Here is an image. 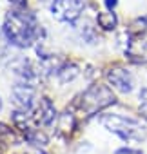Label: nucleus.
<instances>
[{"instance_id": "nucleus-6", "label": "nucleus", "mask_w": 147, "mask_h": 154, "mask_svg": "<svg viewBox=\"0 0 147 154\" xmlns=\"http://www.w3.org/2000/svg\"><path fill=\"white\" fill-rule=\"evenodd\" d=\"M105 80H107V84L114 91L124 93V94H127V93H131L134 89L133 74L127 69H124V67H113V69H109L105 72Z\"/></svg>"}, {"instance_id": "nucleus-19", "label": "nucleus", "mask_w": 147, "mask_h": 154, "mask_svg": "<svg viewBox=\"0 0 147 154\" xmlns=\"http://www.w3.org/2000/svg\"><path fill=\"white\" fill-rule=\"evenodd\" d=\"M0 111H2V100H0Z\"/></svg>"}, {"instance_id": "nucleus-16", "label": "nucleus", "mask_w": 147, "mask_h": 154, "mask_svg": "<svg viewBox=\"0 0 147 154\" xmlns=\"http://www.w3.org/2000/svg\"><path fill=\"white\" fill-rule=\"evenodd\" d=\"M140 112H142L143 120L147 122V103H142V105H140Z\"/></svg>"}, {"instance_id": "nucleus-12", "label": "nucleus", "mask_w": 147, "mask_h": 154, "mask_svg": "<svg viewBox=\"0 0 147 154\" xmlns=\"http://www.w3.org/2000/svg\"><path fill=\"white\" fill-rule=\"evenodd\" d=\"M96 24L104 29V31H113L118 24V18L113 11H104V13H98L96 15Z\"/></svg>"}, {"instance_id": "nucleus-14", "label": "nucleus", "mask_w": 147, "mask_h": 154, "mask_svg": "<svg viewBox=\"0 0 147 154\" xmlns=\"http://www.w3.org/2000/svg\"><path fill=\"white\" fill-rule=\"evenodd\" d=\"M8 2L17 9H26V6H27V0H8Z\"/></svg>"}, {"instance_id": "nucleus-18", "label": "nucleus", "mask_w": 147, "mask_h": 154, "mask_svg": "<svg viewBox=\"0 0 147 154\" xmlns=\"http://www.w3.org/2000/svg\"><path fill=\"white\" fill-rule=\"evenodd\" d=\"M0 154H4V145H2V141H0Z\"/></svg>"}, {"instance_id": "nucleus-15", "label": "nucleus", "mask_w": 147, "mask_h": 154, "mask_svg": "<svg viewBox=\"0 0 147 154\" xmlns=\"http://www.w3.org/2000/svg\"><path fill=\"white\" fill-rule=\"evenodd\" d=\"M116 2H118V0H105L107 9H109V11H111V9H114V8H116Z\"/></svg>"}, {"instance_id": "nucleus-1", "label": "nucleus", "mask_w": 147, "mask_h": 154, "mask_svg": "<svg viewBox=\"0 0 147 154\" xmlns=\"http://www.w3.org/2000/svg\"><path fill=\"white\" fill-rule=\"evenodd\" d=\"M4 36L11 45H17V47L33 45L40 38V26L36 22V17L27 9L13 8L6 15Z\"/></svg>"}, {"instance_id": "nucleus-4", "label": "nucleus", "mask_w": 147, "mask_h": 154, "mask_svg": "<svg viewBox=\"0 0 147 154\" xmlns=\"http://www.w3.org/2000/svg\"><path fill=\"white\" fill-rule=\"evenodd\" d=\"M86 6V0H53L49 6L53 17L65 24H75Z\"/></svg>"}, {"instance_id": "nucleus-17", "label": "nucleus", "mask_w": 147, "mask_h": 154, "mask_svg": "<svg viewBox=\"0 0 147 154\" xmlns=\"http://www.w3.org/2000/svg\"><path fill=\"white\" fill-rule=\"evenodd\" d=\"M40 2H42V4H47V6H51V4H53V0H40Z\"/></svg>"}, {"instance_id": "nucleus-9", "label": "nucleus", "mask_w": 147, "mask_h": 154, "mask_svg": "<svg viewBox=\"0 0 147 154\" xmlns=\"http://www.w3.org/2000/svg\"><path fill=\"white\" fill-rule=\"evenodd\" d=\"M22 134H24V140L27 143H31L33 147H38V149H44L47 145V136L40 131V129H33V127H22L20 129Z\"/></svg>"}, {"instance_id": "nucleus-2", "label": "nucleus", "mask_w": 147, "mask_h": 154, "mask_svg": "<svg viewBox=\"0 0 147 154\" xmlns=\"http://www.w3.org/2000/svg\"><path fill=\"white\" fill-rule=\"evenodd\" d=\"M100 123L113 134H116L118 138H122L124 141H143L147 132L145 127L142 125V122H138L133 116H125V114H104L100 118Z\"/></svg>"}, {"instance_id": "nucleus-13", "label": "nucleus", "mask_w": 147, "mask_h": 154, "mask_svg": "<svg viewBox=\"0 0 147 154\" xmlns=\"http://www.w3.org/2000/svg\"><path fill=\"white\" fill-rule=\"evenodd\" d=\"M116 154H143V152H142V150H138V149L124 147V149H118V150H116Z\"/></svg>"}, {"instance_id": "nucleus-7", "label": "nucleus", "mask_w": 147, "mask_h": 154, "mask_svg": "<svg viewBox=\"0 0 147 154\" xmlns=\"http://www.w3.org/2000/svg\"><path fill=\"white\" fill-rule=\"evenodd\" d=\"M35 120H36V123H40V125H44V127H49V125H53V123L58 120L55 103H53L47 96L40 98V102H38V105H36V111H35Z\"/></svg>"}, {"instance_id": "nucleus-8", "label": "nucleus", "mask_w": 147, "mask_h": 154, "mask_svg": "<svg viewBox=\"0 0 147 154\" xmlns=\"http://www.w3.org/2000/svg\"><path fill=\"white\" fill-rule=\"evenodd\" d=\"M125 54L131 62L145 63L147 62V40L142 38H131L125 47Z\"/></svg>"}, {"instance_id": "nucleus-11", "label": "nucleus", "mask_w": 147, "mask_h": 154, "mask_svg": "<svg viewBox=\"0 0 147 154\" xmlns=\"http://www.w3.org/2000/svg\"><path fill=\"white\" fill-rule=\"evenodd\" d=\"M56 123H58V125H56V127H58V132L69 134V132H73V129H75L77 120H75V114H73V112H64V114L58 116Z\"/></svg>"}, {"instance_id": "nucleus-5", "label": "nucleus", "mask_w": 147, "mask_h": 154, "mask_svg": "<svg viewBox=\"0 0 147 154\" xmlns=\"http://www.w3.org/2000/svg\"><path fill=\"white\" fill-rule=\"evenodd\" d=\"M11 98H13V103H15L17 111L33 112V107H35V85L26 84V82H18L11 89Z\"/></svg>"}, {"instance_id": "nucleus-10", "label": "nucleus", "mask_w": 147, "mask_h": 154, "mask_svg": "<svg viewBox=\"0 0 147 154\" xmlns=\"http://www.w3.org/2000/svg\"><path fill=\"white\" fill-rule=\"evenodd\" d=\"M56 76H58V80H60L62 84L71 82V80H75L77 76H78V67H77L75 63H67V62H64V63L58 67Z\"/></svg>"}, {"instance_id": "nucleus-3", "label": "nucleus", "mask_w": 147, "mask_h": 154, "mask_svg": "<svg viewBox=\"0 0 147 154\" xmlns=\"http://www.w3.org/2000/svg\"><path fill=\"white\" fill-rule=\"evenodd\" d=\"M116 103V98L113 94V91L105 85H91L87 87L77 100H75V105L80 112H84L86 116H93L111 105Z\"/></svg>"}]
</instances>
